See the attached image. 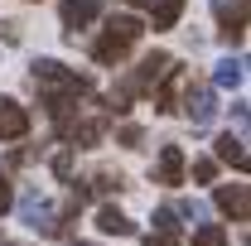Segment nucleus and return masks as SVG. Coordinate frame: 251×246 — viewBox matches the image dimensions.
I'll return each mask as SVG.
<instances>
[{
  "mask_svg": "<svg viewBox=\"0 0 251 246\" xmlns=\"http://www.w3.org/2000/svg\"><path fill=\"white\" fill-rule=\"evenodd\" d=\"M193 179L198 184H213L218 179V159H193Z\"/></svg>",
  "mask_w": 251,
  "mask_h": 246,
  "instance_id": "19",
  "label": "nucleus"
},
{
  "mask_svg": "<svg viewBox=\"0 0 251 246\" xmlns=\"http://www.w3.org/2000/svg\"><path fill=\"white\" fill-rule=\"evenodd\" d=\"M10 203H15V188H10V179H0V217L10 213Z\"/></svg>",
  "mask_w": 251,
  "mask_h": 246,
  "instance_id": "23",
  "label": "nucleus"
},
{
  "mask_svg": "<svg viewBox=\"0 0 251 246\" xmlns=\"http://www.w3.org/2000/svg\"><path fill=\"white\" fill-rule=\"evenodd\" d=\"M34 87L49 97H68V92H87V77H77V73H68L58 58H39L34 63Z\"/></svg>",
  "mask_w": 251,
  "mask_h": 246,
  "instance_id": "2",
  "label": "nucleus"
},
{
  "mask_svg": "<svg viewBox=\"0 0 251 246\" xmlns=\"http://www.w3.org/2000/svg\"><path fill=\"white\" fill-rule=\"evenodd\" d=\"M155 227H159V232H169V227H179V217H174V208H159V213H155Z\"/></svg>",
  "mask_w": 251,
  "mask_h": 246,
  "instance_id": "22",
  "label": "nucleus"
},
{
  "mask_svg": "<svg viewBox=\"0 0 251 246\" xmlns=\"http://www.w3.org/2000/svg\"><path fill=\"white\" fill-rule=\"evenodd\" d=\"M73 246H92V242H73Z\"/></svg>",
  "mask_w": 251,
  "mask_h": 246,
  "instance_id": "26",
  "label": "nucleus"
},
{
  "mask_svg": "<svg viewBox=\"0 0 251 246\" xmlns=\"http://www.w3.org/2000/svg\"><path fill=\"white\" fill-rule=\"evenodd\" d=\"M106 135V121H77V125H68V140L73 145H97Z\"/></svg>",
  "mask_w": 251,
  "mask_h": 246,
  "instance_id": "15",
  "label": "nucleus"
},
{
  "mask_svg": "<svg viewBox=\"0 0 251 246\" xmlns=\"http://www.w3.org/2000/svg\"><path fill=\"white\" fill-rule=\"evenodd\" d=\"M242 77H247V63H242V58H222L218 73H213V87L232 92V87H242Z\"/></svg>",
  "mask_w": 251,
  "mask_h": 246,
  "instance_id": "12",
  "label": "nucleus"
},
{
  "mask_svg": "<svg viewBox=\"0 0 251 246\" xmlns=\"http://www.w3.org/2000/svg\"><path fill=\"white\" fill-rule=\"evenodd\" d=\"M184 116L193 125H208L218 116V101H213V87H208V82H188L184 87Z\"/></svg>",
  "mask_w": 251,
  "mask_h": 246,
  "instance_id": "4",
  "label": "nucleus"
},
{
  "mask_svg": "<svg viewBox=\"0 0 251 246\" xmlns=\"http://www.w3.org/2000/svg\"><path fill=\"white\" fill-rule=\"evenodd\" d=\"M213 203H218L232 222H247V217H251V193H247V184H222L218 193H213Z\"/></svg>",
  "mask_w": 251,
  "mask_h": 246,
  "instance_id": "6",
  "label": "nucleus"
},
{
  "mask_svg": "<svg viewBox=\"0 0 251 246\" xmlns=\"http://www.w3.org/2000/svg\"><path fill=\"white\" fill-rule=\"evenodd\" d=\"M130 5H135V10H150V5H155V0H130Z\"/></svg>",
  "mask_w": 251,
  "mask_h": 246,
  "instance_id": "25",
  "label": "nucleus"
},
{
  "mask_svg": "<svg viewBox=\"0 0 251 246\" xmlns=\"http://www.w3.org/2000/svg\"><path fill=\"white\" fill-rule=\"evenodd\" d=\"M203 213H208V208H203L198 198H184V203L174 208V217H188V222H203Z\"/></svg>",
  "mask_w": 251,
  "mask_h": 246,
  "instance_id": "18",
  "label": "nucleus"
},
{
  "mask_svg": "<svg viewBox=\"0 0 251 246\" xmlns=\"http://www.w3.org/2000/svg\"><path fill=\"white\" fill-rule=\"evenodd\" d=\"M0 246H5V242H0Z\"/></svg>",
  "mask_w": 251,
  "mask_h": 246,
  "instance_id": "27",
  "label": "nucleus"
},
{
  "mask_svg": "<svg viewBox=\"0 0 251 246\" xmlns=\"http://www.w3.org/2000/svg\"><path fill=\"white\" fill-rule=\"evenodd\" d=\"M0 39H5V44H20V25L5 20V25H0Z\"/></svg>",
  "mask_w": 251,
  "mask_h": 246,
  "instance_id": "24",
  "label": "nucleus"
},
{
  "mask_svg": "<svg viewBox=\"0 0 251 246\" xmlns=\"http://www.w3.org/2000/svg\"><path fill=\"white\" fill-rule=\"evenodd\" d=\"M184 15V0H155L150 5V29H174Z\"/></svg>",
  "mask_w": 251,
  "mask_h": 246,
  "instance_id": "11",
  "label": "nucleus"
},
{
  "mask_svg": "<svg viewBox=\"0 0 251 246\" xmlns=\"http://www.w3.org/2000/svg\"><path fill=\"white\" fill-rule=\"evenodd\" d=\"M193 246H227V227L222 222H203L193 232Z\"/></svg>",
  "mask_w": 251,
  "mask_h": 246,
  "instance_id": "16",
  "label": "nucleus"
},
{
  "mask_svg": "<svg viewBox=\"0 0 251 246\" xmlns=\"http://www.w3.org/2000/svg\"><path fill=\"white\" fill-rule=\"evenodd\" d=\"M140 34H145V25H140L135 15H116V20L106 25V34L92 44V58L101 63V68H116V63H121L126 53L140 44Z\"/></svg>",
  "mask_w": 251,
  "mask_h": 246,
  "instance_id": "1",
  "label": "nucleus"
},
{
  "mask_svg": "<svg viewBox=\"0 0 251 246\" xmlns=\"http://www.w3.org/2000/svg\"><path fill=\"white\" fill-rule=\"evenodd\" d=\"M29 135V111L15 97H0V140H25Z\"/></svg>",
  "mask_w": 251,
  "mask_h": 246,
  "instance_id": "5",
  "label": "nucleus"
},
{
  "mask_svg": "<svg viewBox=\"0 0 251 246\" xmlns=\"http://www.w3.org/2000/svg\"><path fill=\"white\" fill-rule=\"evenodd\" d=\"M97 227H101L106 237H130V232H135V222L126 213H116V208H101V213H97Z\"/></svg>",
  "mask_w": 251,
  "mask_h": 246,
  "instance_id": "14",
  "label": "nucleus"
},
{
  "mask_svg": "<svg viewBox=\"0 0 251 246\" xmlns=\"http://www.w3.org/2000/svg\"><path fill=\"white\" fill-rule=\"evenodd\" d=\"M169 68H174V58H169V53H145V58H140V68H135V73H130V77H126V82H130V87H135V92H140V87H155L159 77H164V73H169Z\"/></svg>",
  "mask_w": 251,
  "mask_h": 246,
  "instance_id": "7",
  "label": "nucleus"
},
{
  "mask_svg": "<svg viewBox=\"0 0 251 246\" xmlns=\"http://www.w3.org/2000/svg\"><path fill=\"white\" fill-rule=\"evenodd\" d=\"M179 242H184V237H179V227H169V232H159V227H155V232L145 237V246H179Z\"/></svg>",
  "mask_w": 251,
  "mask_h": 246,
  "instance_id": "20",
  "label": "nucleus"
},
{
  "mask_svg": "<svg viewBox=\"0 0 251 246\" xmlns=\"http://www.w3.org/2000/svg\"><path fill=\"white\" fill-rule=\"evenodd\" d=\"M218 159L232 164V169H247V140H242V135H222L218 140Z\"/></svg>",
  "mask_w": 251,
  "mask_h": 246,
  "instance_id": "13",
  "label": "nucleus"
},
{
  "mask_svg": "<svg viewBox=\"0 0 251 246\" xmlns=\"http://www.w3.org/2000/svg\"><path fill=\"white\" fill-rule=\"evenodd\" d=\"M116 140H121V145H140L145 135H140V125H121V130H116Z\"/></svg>",
  "mask_w": 251,
  "mask_h": 246,
  "instance_id": "21",
  "label": "nucleus"
},
{
  "mask_svg": "<svg viewBox=\"0 0 251 246\" xmlns=\"http://www.w3.org/2000/svg\"><path fill=\"white\" fill-rule=\"evenodd\" d=\"M155 179H159L164 188H179V184H184V150H179V145H164V150H159Z\"/></svg>",
  "mask_w": 251,
  "mask_h": 246,
  "instance_id": "9",
  "label": "nucleus"
},
{
  "mask_svg": "<svg viewBox=\"0 0 251 246\" xmlns=\"http://www.w3.org/2000/svg\"><path fill=\"white\" fill-rule=\"evenodd\" d=\"M174 87H179V68L164 73V87L155 92V111H174Z\"/></svg>",
  "mask_w": 251,
  "mask_h": 246,
  "instance_id": "17",
  "label": "nucleus"
},
{
  "mask_svg": "<svg viewBox=\"0 0 251 246\" xmlns=\"http://www.w3.org/2000/svg\"><path fill=\"white\" fill-rule=\"evenodd\" d=\"M20 217L29 222L39 237H58V232H63L58 213H53V208L44 203V193H39V188H29V193H25V203H20Z\"/></svg>",
  "mask_w": 251,
  "mask_h": 246,
  "instance_id": "3",
  "label": "nucleus"
},
{
  "mask_svg": "<svg viewBox=\"0 0 251 246\" xmlns=\"http://www.w3.org/2000/svg\"><path fill=\"white\" fill-rule=\"evenodd\" d=\"M97 15H101V0H63V25H68V34L87 29Z\"/></svg>",
  "mask_w": 251,
  "mask_h": 246,
  "instance_id": "8",
  "label": "nucleus"
},
{
  "mask_svg": "<svg viewBox=\"0 0 251 246\" xmlns=\"http://www.w3.org/2000/svg\"><path fill=\"white\" fill-rule=\"evenodd\" d=\"M222 44H242V34H247V0H237V5H227L222 10Z\"/></svg>",
  "mask_w": 251,
  "mask_h": 246,
  "instance_id": "10",
  "label": "nucleus"
}]
</instances>
